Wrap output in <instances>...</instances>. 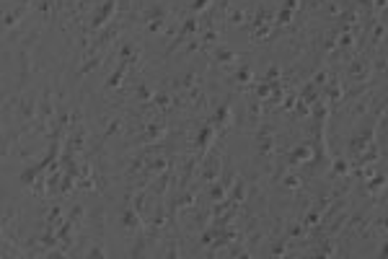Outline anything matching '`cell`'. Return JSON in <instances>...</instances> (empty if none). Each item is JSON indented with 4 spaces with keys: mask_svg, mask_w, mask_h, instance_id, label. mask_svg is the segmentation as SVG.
<instances>
[{
    "mask_svg": "<svg viewBox=\"0 0 388 259\" xmlns=\"http://www.w3.org/2000/svg\"><path fill=\"white\" fill-rule=\"evenodd\" d=\"M383 254H388V244H386V249H383Z\"/></svg>",
    "mask_w": 388,
    "mask_h": 259,
    "instance_id": "cell-4",
    "label": "cell"
},
{
    "mask_svg": "<svg viewBox=\"0 0 388 259\" xmlns=\"http://www.w3.org/2000/svg\"><path fill=\"white\" fill-rule=\"evenodd\" d=\"M207 5V0H194V11H199V8H204Z\"/></svg>",
    "mask_w": 388,
    "mask_h": 259,
    "instance_id": "cell-2",
    "label": "cell"
},
{
    "mask_svg": "<svg viewBox=\"0 0 388 259\" xmlns=\"http://www.w3.org/2000/svg\"><path fill=\"white\" fill-rule=\"evenodd\" d=\"M91 257H104V251H101V246H93V251H91Z\"/></svg>",
    "mask_w": 388,
    "mask_h": 259,
    "instance_id": "cell-3",
    "label": "cell"
},
{
    "mask_svg": "<svg viewBox=\"0 0 388 259\" xmlns=\"http://www.w3.org/2000/svg\"><path fill=\"white\" fill-rule=\"evenodd\" d=\"M114 5H116L114 0H106V3H104V8H101V11L96 13V18H93V29L104 26V24H106V18H109V16H114Z\"/></svg>",
    "mask_w": 388,
    "mask_h": 259,
    "instance_id": "cell-1",
    "label": "cell"
}]
</instances>
